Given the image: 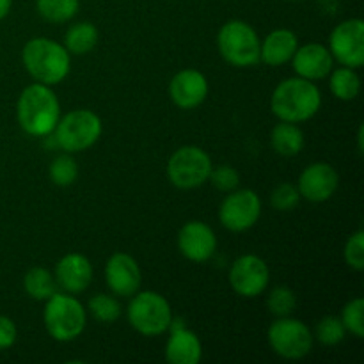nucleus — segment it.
Wrapping results in <instances>:
<instances>
[{"label":"nucleus","mask_w":364,"mask_h":364,"mask_svg":"<svg viewBox=\"0 0 364 364\" xmlns=\"http://www.w3.org/2000/svg\"><path fill=\"white\" fill-rule=\"evenodd\" d=\"M16 117L25 134L34 137L52 135L60 117V105L55 92L50 85L39 82L25 87L18 98Z\"/></svg>","instance_id":"1"},{"label":"nucleus","mask_w":364,"mask_h":364,"mask_svg":"<svg viewBox=\"0 0 364 364\" xmlns=\"http://www.w3.org/2000/svg\"><path fill=\"white\" fill-rule=\"evenodd\" d=\"M322 105L320 89L302 77L287 78L272 92L270 107L281 121L304 123L311 119Z\"/></svg>","instance_id":"2"},{"label":"nucleus","mask_w":364,"mask_h":364,"mask_svg":"<svg viewBox=\"0 0 364 364\" xmlns=\"http://www.w3.org/2000/svg\"><path fill=\"white\" fill-rule=\"evenodd\" d=\"M25 70L39 84L55 85L70 73V52L60 43L46 38L27 41L21 52Z\"/></svg>","instance_id":"3"},{"label":"nucleus","mask_w":364,"mask_h":364,"mask_svg":"<svg viewBox=\"0 0 364 364\" xmlns=\"http://www.w3.org/2000/svg\"><path fill=\"white\" fill-rule=\"evenodd\" d=\"M45 327L50 336L60 343L75 341L85 329L87 313L80 301L71 294H53L46 299L45 313H43Z\"/></svg>","instance_id":"4"},{"label":"nucleus","mask_w":364,"mask_h":364,"mask_svg":"<svg viewBox=\"0 0 364 364\" xmlns=\"http://www.w3.org/2000/svg\"><path fill=\"white\" fill-rule=\"evenodd\" d=\"M259 46L262 41L255 28L242 20L228 21L217 34L219 53L231 66H256L259 63Z\"/></svg>","instance_id":"5"},{"label":"nucleus","mask_w":364,"mask_h":364,"mask_svg":"<svg viewBox=\"0 0 364 364\" xmlns=\"http://www.w3.org/2000/svg\"><path fill=\"white\" fill-rule=\"evenodd\" d=\"M128 304V322L142 336H160L171 329V304L156 291H141L132 295Z\"/></svg>","instance_id":"6"},{"label":"nucleus","mask_w":364,"mask_h":364,"mask_svg":"<svg viewBox=\"0 0 364 364\" xmlns=\"http://www.w3.org/2000/svg\"><path fill=\"white\" fill-rule=\"evenodd\" d=\"M102 119L92 110L77 109L59 117L53 128V139L60 149L70 153L89 149L102 135Z\"/></svg>","instance_id":"7"},{"label":"nucleus","mask_w":364,"mask_h":364,"mask_svg":"<svg viewBox=\"0 0 364 364\" xmlns=\"http://www.w3.org/2000/svg\"><path fill=\"white\" fill-rule=\"evenodd\" d=\"M212 173V159L198 146H183L173 153L167 164V176L178 188L201 187Z\"/></svg>","instance_id":"8"},{"label":"nucleus","mask_w":364,"mask_h":364,"mask_svg":"<svg viewBox=\"0 0 364 364\" xmlns=\"http://www.w3.org/2000/svg\"><path fill=\"white\" fill-rule=\"evenodd\" d=\"M269 343L277 355L284 359L306 358L313 348V334L304 322L283 316L269 327Z\"/></svg>","instance_id":"9"},{"label":"nucleus","mask_w":364,"mask_h":364,"mask_svg":"<svg viewBox=\"0 0 364 364\" xmlns=\"http://www.w3.org/2000/svg\"><path fill=\"white\" fill-rule=\"evenodd\" d=\"M262 215V199L255 191L242 188V191H231L224 198L219 208V220L226 230L233 233L247 231L258 223Z\"/></svg>","instance_id":"10"},{"label":"nucleus","mask_w":364,"mask_h":364,"mask_svg":"<svg viewBox=\"0 0 364 364\" xmlns=\"http://www.w3.org/2000/svg\"><path fill=\"white\" fill-rule=\"evenodd\" d=\"M329 52L347 68H361L364 64V21L352 18L338 25L329 38Z\"/></svg>","instance_id":"11"},{"label":"nucleus","mask_w":364,"mask_h":364,"mask_svg":"<svg viewBox=\"0 0 364 364\" xmlns=\"http://www.w3.org/2000/svg\"><path fill=\"white\" fill-rule=\"evenodd\" d=\"M270 281V270L259 256H240L231 265L230 284L240 297L255 299L267 290Z\"/></svg>","instance_id":"12"},{"label":"nucleus","mask_w":364,"mask_h":364,"mask_svg":"<svg viewBox=\"0 0 364 364\" xmlns=\"http://www.w3.org/2000/svg\"><path fill=\"white\" fill-rule=\"evenodd\" d=\"M340 185V174L331 164L315 162L299 176V194L311 203H323L333 198Z\"/></svg>","instance_id":"13"},{"label":"nucleus","mask_w":364,"mask_h":364,"mask_svg":"<svg viewBox=\"0 0 364 364\" xmlns=\"http://www.w3.org/2000/svg\"><path fill=\"white\" fill-rule=\"evenodd\" d=\"M178 249L191 262H208L215 255L217 237L208 224L191 220L178 233Z\"/></svg>","instance_id":"14"},{"label":"nucleus","mask_w":364,"mask_h":364,"mask_svg":"<svg viewBox=\"0 0 364 364\" xmlns=\"http://www.w3.org/2000/svg\"><path fill=\"white\" fill-rule=\"evenodd\" d=\"M141 269L130 255L116 252L105 265V281L110 291L119 297H132L141 288Z\"/></svg>","instance_id":"15"},{"label":"nucleus","mask_w":364,"mask_h":364,"mask_svg":"<svg viewBox=\"0 0 364 364\" xmlns=\"http://www.w3.org/2000/svg\"><path fill=\"white\" fill-rule=\"evenodd\" d=\"M169 95L174 105L180 109H196L208 96V80L198 70H181L171 78Z\"/></svg>","instance_id":"16"},{"label":"nucleus","mask_w":364,"mask_h":364,"mask_svg":"<svg viewBox=\"0 0 364 364\" xmlns=\"http://www.w3.org/2000/svg\"><path fill=\"white\" fill-rule=\"evenodd\" d=\"M291 63H294V70L299 77L315 82L322 80L333 71L334 57L331 55L329 48H326L323 45L309 43V45L299 46L295 50Z\"/></svg>","instance_id":"17"},{"label":"nucleus","mask_w":364,"mask_h":364,"mask_svg":"<svg viewBox=\"0 0 364 364\" xmlns=\"http://www.w3.org/2000/svg\"><path fill=\"white\" fill-rule=\"evenodd\" d=\"M92 281V267L85 256L70 252L55 265V283L68 294L75 295L87 290Z\"/></svg>","instance_id":"18"},{"label":"nucleus","mask_w":364,"mask_h":364,"mask_svg":"<svg viewBox=\"0 0 364 364\" xmlns=\"http://www.w3.org/2000/svg\"><path fill=\"white\" fill-rule=\"evenodd\" d=\"M203 347L199 338L185 327H174L166 345V359L171 364H199Z\"/></svg>","instance_id":"19"},{"label":"nucleus","mask_w":364,"mask_h":364,"mask_svg":"<svg viewBox=\"0 0 364 364\" xmlns=\"http://www.w3.org/2000/svg\"><path fill=\"white\" fill-rule=\"evenodd\" d=\"M297 48V36L288 28H277L267 36L265 41H262L259 60L269 66H283V64L290 63Z\"/></svg>","instance_id":"20"},{"label":"nucleus","mask_w":364,"mask_h":364,"mask_svg":"<svg viewBox=\"0 0 364 364\" xmlns=\"http://www.w3.org/2000/svg\"><path fill=\"white\" fill-rule=\"evenodd\" d=\"M270 142H272L274 151L279 153L283 156H295L302 151L304 148V134L301 128L295 123H283L276 124L270 135Z\"/></svg>","instance_id":"21"},{"label":"nucleus","mask_w":364,"mask_h":364,"mask_svg":"<svg viewBox=\"0 0 364 364\" xmlns=\"http://www.w3.org/2000/svg\"><path fill=\"white\" fill-rule=\"evenodd\" d=\"M98 43V28L89 21H80L68 28L64 38V48L75 55H85Z\"/></svg>","instance_id":"22"},{"label":"nucleus","mask_w":364,"mask_h":364,"mask_svg":"<svg viewBox=\"0 0 364 364\" xmlns=\"http://www.w3.org/2000/svg\"><path fill=\"white\" fill-rule=\"evenodd\" d=\"M329 87L336 98L343 100V102H350L355 100L361 92V78L355 73L354 68H338V70L331 71Z\"/></svg>","instance_id":"23"},{"label":"nucleus","mask_w":364,"mask_h":364,"mask_svg":"<svg viewBox=\"0 0 364 364\" xmlns=\"http://www.w3.org/2000/svg\"><path fill=\"white\" fill-rule=\"evenodd\" d=\"M23 288L28 297L36 299V301H46L55 294L57 283L50 270L43 269V267H34L25 274Z\"/></svg>","instance_id":"24"},{"label":"nucleus","mask_w":364,"mask_h":364,"mask_svg":"<svg viewBox=\"0 0 364 364\" xmlns=\"http://www.w3.org/2000/svg\"><path fill=\"white\" fill-rule=\"evenodd\" d=\"M78 0H36V9L50 23L70 21L78 13Z\"/></svg>","instance_id":"25"},{"label":"nucleus","mask_w":364,"mask_h":364,"mask_svg":"<svg viewBox=\"0 0 364 364\" xmlns=\"http://www.w3.org/2000/svg\"><path fill=\"white\" fill-rule=\"evenodd\" d=\"M48 174L52 183H55L57 187H70V185H73L77 181L78 166L73 156L60 155L50 164Z\"/></svg>","instance_id":"26"},{"label":"nucleus","mask_w":364,"mask_h":364,"mask_svg":"<svg viewBox=\"0 0 364 364\" xmlns=\"http://www.w3.org/2000/svg\"><path fill=\"white\" fill-rule=\"evenodd\" d=\"M89 313L102 323H114L121 316V304L114 297L98 294L89 301Z\"/></svg>","instance_id":"27"},{"label":"nucleus","mask_w":364,"mask_h":364,"mask_svg":"<svg viewBox=\"0 0 364 364\" xmlns=\"http://www.w3.org/2000/svg\"><path fill=\"white\" fill-rule=\"evenodd\" d=\"M345 334H347V329L340 316H326L316 326V340L327 347L340 345L345 340Z\"/></svg>","instance_id":"28"},{"label":"nucleus","mask_w":364,"mask_h":364,"mask_svg":"<svg viewBox=\"0 0 364 364\" xmlns=\"http://www.w3.org/2000/svg\"><path fill=\"white\" fill-rule=\"evenodd\" d=\"M295 304V294L288 287H277L270 291L269 299H267V306H269V311L272 313L277 318H283V316H290L294 313Z\"/></svg>","instance_id":"29"},{"label":"nucleus","mask_w":364,"mask_h":364,"mask_svg":"<svg viewBox=\"0 0 364 364\" xmlns=\"http://www.w3.org/2000/svg\"><path fill=\"white\" fill-rule=\"evenodd\" d=\"M340 318L347 333L354 334L355 338H364V301L361 297L348 302Z\"/></svg>","instance_id":"30"},{"label":"nucleus","mask_w":364,"mask_h":364,"mask_svg":"<svg viewBox=\"0 0 364 364\" xmlns=\"http://www.w3.org/2000/svg\"><path fill=\"white\" fill-rule=\"evenodd\" d=\"M301 201V194L299 188L291 183H281L279 187L274 188L272 196H270V203L279 212H290Z\"/></svg>","instance_id":"31"},{"label":"nucleus","mask_w":364,"mask_h":364,"mask_svg":"<svg viewBox=\"0 0 364 364\" xmlns=\"http://www.w3.org/2000/svg\"><path fill=\"white\" fill-rule=\"evenodd\" d=\"M343 256H345V262H347V265L350 267V269L358 270V272H361V270L364 269V233H363V230L355 231V233L348 238L347 244H345Z\"/></svg>","instance_id":"32"},{"label":"nucleus","mask_w":364,"mask_h":364,"mask_svg":"<svg viewBox=\"0 0 364 364\" xmlns=\"http://www.w3.org/2000/svg\"><path fill=\"white\" fill-rule=\"evenodd\" d=\"M210 181H212L213 187L220 192H231L238 187V181H240V176H238L237 169L230 166H220L217 169L212 167V173H210Z\"/></svg>","instance_id":"33"},{"label":"nucleus","mask_w":364,"mask_h":364,"mask_svg":"<svg viewBox=\"0 0 364 364\" xmlns=\"http://www.w3.org/2000/svg\"><path fill=\"white\" fill-rule=\"evenodd\" d=\"M18 336L16 326L9 316L0 315V350H7L14 345Z\"/></svg>","instance_id":"34"},{"label":"nucleus","mask_w":364,"mask_h":364,"mask_svg":"<svg viewBox=\"0 0 364 364\" xmlns=\"http://www.w3.org/2000/svg\"><path fill=\"white\" fill-rule=\"evenodd\" d=\"M11 6H13V0H0V20H4L9 14Z\"/></svg>","instance_id":"35"},{"label":"nucleus","mask_w":364,"mask_h":364,"mask_svg":"<svg viewBox=\"0 0 364 364\" xmlns=\"http://www.w3.org/2000/svg\"><path fill=\"white\" fill-rule=\"evenodd\" d=\"M358 141H359V153H363V127H359V134H358Z\"/></svg>","instance_id":"36"},{"label":"nucleus","mask_w":364,"mask_h":364,"mask_svg":"<svg viewBox=\"0 0 364 364\" xmlns=\"http://www.w3.org/2000/svg\"><path fill=\"white\" fill-rule=\"evenodd\" d=\"M290 2H299V0H290Z\"/></svg>","instance_id":"37"}]
</instances>
